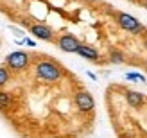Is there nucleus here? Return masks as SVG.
<instances>
[{"label":"nucleus","instance_id":"11","mask_svg":"<svg viewBox=\"0 0 147 138\" xmlns=\"http://www.w3.org/2000/svg\"><path fill=\"white\" fill-rule=\"evenodd\" d=\"M109 59H111L113 63H122L124 61V54L120 52V50H111V52H109Z\"/></svg>","mask_w":147,"mask_h":138},{"label":"nucleus","instance_id":"9","mask_svg":"<svg viewBox=\"0 0 147 138\" xmlns=\"http://www.w3.org/2000/svg\"><path fill=\"white\" fill-rule=\"evenodd\" d=\"M13 104H14L13 95H11L9 92H5V90L0 88V110L7 111V110H11V108H13Z\"/></svg>","mask_w":147,"mask_h":138},{"label":"nucleus","instance_id":"6","mask_svg":"<svg viewBox=\"0 0 147 138\" xmlns=\"http://www.w3.org/2000/svg\"><path fill=\"white\" fill-rule=\"evenodd\" d=\"M29 29H31L34 38L43 40V41H54V31L47 24H32L29 25Z\"/></svg>","mask_w":147,"mask_h":138},{"label":"nucleus","instance_id":"14","mask_svg":"<svg viewBox=\"0 0 147 138\" xmlns=\"http://www.w3.org/2000/svg\"><path fill=\"white\" fill-rule=\"evenodd\" d=\"M88 75H90V77L93 79V81H95V79H97V75H95V74H93V72H88Z\"/></svg>","mask_w":147,"mask_h":138},{"label":"nucleus","instance_id":"3","mask_svg":"<svg viewBox=\"0 0 147 138\" xmlns=\"http://www.w3.org/2000/svg\"><path fill=\"white\" fill-rule=\"evenodd\" d=\"M117 24H119L124 31H127L131 34H140L145 31L144 24H140V20H136L135 16H131L127 13H119L117 14Z\"/></svg>","mask_w":147,"mask_h":138},{"label":"nucleus","instance_id":"7","mask_svg":"<svg viewBox=\"0 0 147 138\" xmlns=\"http://www.w3.org/2000/svg\"><path fill=\"white\" fill-rule=\"evenodd\" d=\"M76 54H79L81 57H84L88 61H99L100 59V54L97 48H93L92 45H86V43H81L79 48L76 50Z\"/></svg>","mask_w":147,"mask_h":138},{"label":"nucleus","instance_id":"12","mask_svg":"<svg viewBox=\"0 0 147 138\" xmlns=\"http://www.w3.org/2000/svg\"><path fill=\"white\" fill-rule=\"evenodd\" d=\"M126 79H131V81H138V83H145V77L138 72H127L126 74Z\"/></svg>","mask_w":147,"mask_h":138},{"label":"nucleus","instance_id":"10","mask_svg":"<svg viewBox=\"0 0 147 138\" xmlns=\"http://www.w3.org/2000/svg\"><path fill=\"white\" fill-rule=\"evenodd\" d=\"M11 81V70L5 67H0V88H4V86Z\"/></svg>","mask_w":147,"mask_h":138},{"label":"nucleus","instance_id":"2","mask_svg":"<svg viewBox=\"0 0 147 138\" xmlns=\"http://www.w3.org/2000/svg\"><path fill=\"white\" fill-rule=\"evenodd\" d=\"M4 63L11 72H24V70H27L29 63H31V57H29L25 50H14V52L5 56Z\"/></svg>","mask_w":147,"mask_h":138},{"label":"nucleus","instance_id":"16","mask_svg":"<svg viewBox=\"0 0 147 138\" xmlns=\"http://www.w3.org/2000/svg\"><path fill=\"white\" fill-rule=\"evenodd\" d=\"M144 47H145V48H147V38H145V41H144Z\"/></svg>","mask_w":147,"mask_h":138},{"label":"nucleus","instance_id":"1","mask_svg":"<svg viewBox=\"0 0 147 138\" xmlns=\"http://www.w3.org/2000/svg\"><path fill=\"white\" fill-rule=\"evenodd\" d=\"M36 77L47 83H56L63 77V70L59 68V65L49 59H43L36 63Z\"/></svg>","mask_w":147,"mask_h":138},{"label":"nucleus","instance_id":"4","mask_svg":"<svg viewBox=\"0 0 147 138\" xmlns=\"http://www.w3.org/2000/svg\"><path fill=\"white\" fill-rule=\"evenodd\" d=\"M74 100H76L77 110L83 111V113H90V111H93V108H95V100H93L90 92H77L76 97H74Z\"/></svg>","mask_w":147,"mask_h":138},{"label":"nucleus","instance_id":"15","mask_svg":"<svg viewBox=\"0 0 147 138\" xmlns=\"http://www.w3.org/2000/svg\"><path fill=\"white\" fill-rule=\"evenodd\" d=\"M142 5H144V7H145V9H147V0H145V2H144V4H142Z\"/></svg>","mask_w":147,"mask_h":138},{"label":"nucleus","instance_id":"5","mask_svg":"<svg viewBox=\"0 0 147 138\" xmlns=\"http://www.w3.org/2000/svg\"><path fill=\"white\" fill-rule=\"evenodd\" d=\"M79 45H81V41L74 34H61L59 38H57V47H59L63 52L76 54V50L79 48Z\"/></svg>","mask_w":147,"mask_h":138},{"label":"nucleus","instance_id":"8","mask_svg":"<svg viewBox=\"0 0 147 138\" xmlns=\"http://www.w3.org/2000/svg\"><path fill=\"white\" fill-rule=\"evenodd\" d=\"M126 102L131 106V108H135V110H138V108H142L145 104V97L142 95L140 92H135V90H127L126 92Z\"/></svg>","mask_w":147,"mask_h":138},{"label":"nucleus","instance_id":"13","mask_svg":"<svg viewBox=\"0 0 147 138\" xmlns=\"http://www.w3.org/2000/svg\"><path fill=\"white\" fill-rule=\"evenodd\" d=\"M25 43H27V47H36V41L34 40H25Z\"/></svg>","mask_w":147,"mask_h":138}]
</instances>
